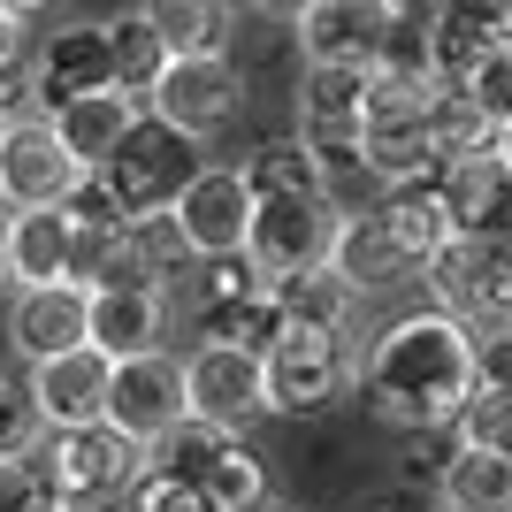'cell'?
I'll use <instances>...</instances> for the list:
<instances>
[{"label":"cell","instance_id":"29","mask_svg":"<svg viewBox=\"0 0 512 512\" xmlns=\"http://www.w3.org/2000/svg\"><path fill=\"white\" fill-rule=\"evenodd\" d=\"M428 0H398V16H390V31H383V46H375V77H390V85H436L428 77Z\"/></svg>","mask_w":512,"mask_h":512},{"label":"cell","instance_id":"26","mask_svg":"<svg viewBox=\"0 0 512 512\" xmlns=\"http://www.w3.org/2000/svg\"><path fill=\"white\" fill-rule=\"evenodd\" d=\"M161 54H230V8L222 0H138Z\"/></svg>","mask_w":512,"mask_h":512},{"label":"cell","instance_id":"9","mask_svg":"<svg viewBox=\"0 0 512 512\" xmlns=\"http://www.w3.org/2000/svg\"><path fill=\"white\" fill-rule=\"evenodd\" d=\"M337 199H253V222H245V260H253L268 283L321 268L329 260V237H337Z\"/></svg>","mask_w":512,"mask_h":512},{"label":"cell","instance_id":"4","mask_svg":"<svg viewBox=\"0 0 512 512\" xmlns=\"http://www.w3.org/2000/svg\"><path fill=\"white\" fill-rule=\"evenodd\" d=\"M138 107H146L161 130H176V138L199 146V138H214V130L245 107V69H237L230 54H169Z\"/></svg>","mask_w":512,"mask_h":512},{"label":"cell","instance_id":"28","mask_svg":"<svg viewBox=\"0 0 512 512\" xmlns=\"http://www.w3.org/2000/svg\"><path fill=\"white\" fill-rule=\"evenodd\" d=\"M497 54V39L482 31V23L467 16H428V77L444 92H467L474 85V69Z\"/></svg>","mask_w":512,"mask_h":512},{"label":"cell","instance_id":"12","mask_svg":"<svg viewBox=\"0 0 512 512\" xmlns=\"http://www.w3.org/2000/svg\"><path fill=\"white\" fill-rule=\"evenodd\" d=\"M192 169H199L192 138H176V130H161L153 115H138V130L123 138V153L107 161V184L123 192L130 214H161L184 184H192Z\"/></svg>","mask_w":512,"mask_h":512},{"label":"cell","instance_id":"23","mask_svg":"<svg viewBox=\"0 0 512 512\" xmlns=\"http://www.w3.org/2000/svg\"><path fill=\"white\" fill-rule=\"evenodd\" d=\"M276 291V306H283V321L291 329H314V337H352V321H360V291L321 260V268H299V276H283V283H268Z\"/></svg>","mask_w":512,"mask_h":512},{"label":"cell","instance_id":"43","mask_svg":"<svg viewBox=\"0 0 512 512\" xmlns=\"http://www.w3.org/2000/svg\"><path fill=\"white\" fill-rule=\"evenodd\" d=\"M16 54H31V46H23V23L0 8V62H16Z\"/></svg>","mask_w":512,"mask_h":512},{"label":"cell","instance_id":"15","mask_svg":"<svg viewBox=\"0 0 512 512\" xmlns=\"http://www.w3.org/2000/svg\"><path fill=\"white\" fill-rule=\"evenodd\" d=\"M398 0H306L291 16V39H299V62H375Z\"/></svg>","mask_w":512,"mask_h":512},{"label":"cell","instance_id":"39","mask_svg":"<svg viewBox=\"0 0 512 512\" xmlns=\"http://www.w3.org/2000/svg\"><path fill=\"white\" fill-rule=\"evenodd\" d=\"M54 497H46L39 467L31 459H0V512H46Z\"/></svg>","mask_w":512,"mask_h":512},{"label":"cell","instance_id":"40","mask_svg":"<svg viewBox=\"0 0 512 512\" xmlns=\"http://www.w3.org/2000/svg\"><path fill=\"white\" fill-rule=\"evenodd\" d=\"M16 115H39V100H31V54L0 62V123H16Z\"/></svg>","mask_w":512,"mask_h":512},{"label":"cell","instance_id":"46","mask_svg":"<svg viewBox=\"0 0 512 512\" xmlns=\"http://www.w3.org/2000/svg\"><path fill=\"white\" fill-rule=\"evenodd\" d=\"M0 8H8V16L23 23V16H39V8H54V0H0Z\"/></svg>","mask_w":512,"mask_h":512},{"label":"cell","instance_id":"35","mask_svg":"<svg viewBox=\"0 0 512 512\" xmlns=\"http://www.w3.org/2000/svg\"><path fill=\"white\" fill-rule=\"evenodd\" d=\"M46 436L39 406H31V390L16 383V375H0V459H31Z\"/></svg>","mask_w":512,"mask_h":512},{"label":"cell","instance_id":"19","mask_svg":"<svg viewBox=\"0 0 512 512\" xmlns=\"http://www.w3.org/2000/svg\"><path fill=\"white\" fill-rule=\"evenodd\" d=\"M138 115H146V107L130 100V92H85V100L54 107L46 123H54V138L77 153V169H107V161L123 153V138L138 130Z\"/></svg>","mask_w":512,"mask_h":512},{"label":"cell","instance_id":"11","mask_svg":"<svg viewBox=\"0 0 512 512\" xmlns=\"http://www.w3.org/2000/svg\"><path fill=\"white\" fill-rule=\"evenodd\" d=\"M176 421H184V360H176V352L115 360V383H107V428H123L130 444L153 451Z\"/></svg>","mask_w":512,"mask_h":512},{"label":"cell","instance_id":"34","mask_svg":"<svg viewBox=\"0 0 512 512\" xmlns=\"http://www.w3.org/2000/svg\"><path fill=\"white\" fill-rule=\"evenodd\" d=\"M474 299H482V321H512V237L474 245Z\"/></svg>","mask_w":512,"mask_h":512},{"label":"cell","instance_id":"18","mask_svg":"<svg viewBox=\"0 0 512 512\" xmlns=\"http://www.w3.org/2000/svg\"><path fill=\"white\" fill-rule=\"evenodd\" d=\"M444 207H451V230L467 237V245H482V237H512V169L497 161V153L444 169Z\"/></svg>","mask_w":512,"mask_h":512},{"label":"cell","instance_id":"27","mask_svg":"<svg viewBox=\"0 0 512 512\" xmlns=\"http://www.w3.org/2000/svg\"><path fill=\"white\" fill-rule=\"evenodd\" d=\"M245 192H253V199H329V192H321V169H314V153H306L299 130L260 138V146L245 153Z\"/></svg>","mask_w":512,"mask_h":512},{"label":"cell","instance_id":"32","mask_svg":"<svg viewBox=\"0 0 512 512\" xmlns=\"http://www.w3.org/2000/svg\"><path fill=\"white\" fill-rule=\"evenodd\" d=\"M421 283H428V306H436V314L482 321V299H474V245H467V237H451L444 253L421 268Z\"/></svg>","mask_w":512,"mask_h":512},{"label":"cell","instance_id":"2","mask_svg":"<svg viewBox=\"0 0 512 512\" xmlns=\"http://www.w3.org/2000/svg\"><path fill=\"white\" fill-rule=\"evenodd\" d=\"M31 467H39V482H46V497H54V505L77 512V505L130 497V490L153 474V451L130 444L123 428L92 421V428H46L39 451H31Z\"/></svg>","mask_w":512,"mask_h":512},{"label":"cell","instance_id":"20","mask_svg":"<svg viewBox=\"0 0 512 512\" xmlns=\"http://www.w3.org/2000/svg\"><path fill=\"white\" fill-rule=\"evenodd\" d=\"M69 253H77V214L69 207L8 214V276H16V291L69 283Z\"/></svg>","mask_w":512,"mask_h":512},{"label":"cell","instance_id":"22","mask_svg":"<svg viewBox=\"0 0 512 512\" xmlns=\"http://www.w3.org/2000/svg\"><path fill=\"white\" fill-rule=\"evenodd\" d=\"M375 214H383V230H390V245L413 260V276H421L428 260L444 253L451 237V207H444V176H428V184H398V192H383L375 199Z\"/></svg>","mask_w":512,"mask_h":512},{"label":"cell","instance_id":"41","mask_svg":"<svg viewBox=\"0 0 512 512\" xmlns=\"http://www.w3.org/2000/svg\"><path fill=\"white\" fill-rule=\"evenodd\" d=\"M436 16H467V23H482L490 39H512V0H428Z\"/></svg>","mask_w":512,"mask_h":512},{"label":"cell","instance_id":"33","mask_svg":"<svg viewBox=\"0 0 512 512\" xmlns=\"http://www.w3.org/2000/svg\"><path fill=\"white\" fill-rule=\"evenodd\" d=\"M467 337H474V398L512 406V321H467Z\"/></svg>","mask_w":512,"mask_h":512},{"label":"cell","instance_id":"7","mask_svg":"<svg viewBox=\"0 0 512 512\" xmlns=\"http://www.w3.org/2000/svg\"><path fill=\"white\" fill-rule=\"evenodd\" d=\"M184 413L207 428L245 436L253 421H268V383H260V352L237 344H192L184 352Z\"/></svg>","mask_w":512,"mask_h":512},{"label":"cell","instance_id":"21","mask_svg":"<svg viewBox=\"0 0 512 512\" xmlns=\"http://www.w3.org/2000/svg\"><path fill=\"white\" fill-rule=\"evenodd\" d=\"M291 130H367V62H299Z\"/></svg>","mask_w":512,"mask_h":512},{"label":"cell","instance_id":"47","mask_svg":"<svg viewBox=\"0 0 512 512\" xmlns=\"http://www.w3.org/2000/svg\"><path fill=\"white\" fill-rule=\"evenodd\" d=\"M260 512H291V505H276V497H268V505H260Z\"/></svg>","mask_w":512,"mask_h":512},{"label":"cell","instance_id":"30","mask_svg":"<svg viewBox=\"0 0 512 512\" xmlns=\"http://www.w3.org/2000/svg\"><path fill=\"white\" fill-rule=\"evenodd\" d=\"M107 46H115V85H123L130 100H146V85L161 77V62H169V54H161V39H153V23L130 8V16L107 23Z\"/></svg>","mask_w":512,"mask_h":512},{"label":"cell","instance_id":"17","mask_svg":"<svg viewBox=\"0 0 512 512\" xmlns=\"http://www.w3.org/2000/svg\"><path fill=\"white\" fill-rule=\"evenodd\" d=\"M8 344H16L23 367L54 360V352H77V344H85V291H77V283L16 291V299H8Z\"/></svg>","mask_w":512,"mask_h":512},{"label":"cell","instance_id":"13","mask_svg":"<svg viewBox=\"0 0 512 512\" xmlns=\"http://www.w3.org/2000/svg\"><path fill=\"white\" fill-rule=\"evenodd\" d=\"M85 344L107 360H138V352H169V283H115L85 291Z\"/></svg>","mask_w":512,"mask_h":512},{"label":"cell","instance_id":"25","mask_svg":"<svg viewBox=\"0 0 512 512\" xmlns=\"http://www.w3.org/2000/svg\"><path fill=\"white\" fill-rule=\"evenodd\" d=\"M436 512H512V459L490 444H467L436 474Z\"/></svg>","mask_w":512,"mask_h":512},{"label":"cell","instance_id":"45","mask_svg":"<svg viewBox=\"0 0 512 512\" xmlns=\"http://www.w3.org/2000/svg\"><path fill=\"white\" fill-rule=\"evenodd\" d=\"M0 291H16V276H8V207H0Z\"/></svg>","mask_w":512,"mask_h":512},{"label":"cell","instance_id":"31","mask_svg":"<svg viewBox=\"0 0 512 512\" xmlns=\"http://www.w3.org/2000/svg\"><path fill=\"white\" fill-rule=\"evenodd\" d=\"M306 153H314L321 169V192L344 207V192H360L367 184V130H299Z\"/></svg>","mask_w":512,"mask_h":512},{"label":"cell","instance_id":"14","mask_svg":"<svg viewBox=\"0 0 512 512\" xmlns=\"http://www.w3.org/2000/svg\"><path fill=\"white\" fill-rule=\"evenodd\" d=\"M107 383H115V360L92 352V344L54 352V360H39L31 375H23V390H31V406H39L46 428H92V421H107Z\"/></svg>","mask_w":512,"mask_h":512},{"label":"cell","instance_id":"8","mask_svg":"<svg viewBox=\"0 0 512 512\" xmlns=\"http://www.w3.org/2000/svg\"><path fill=\"white\" fill-rule=\"evenodd\" d=\"M77 153L54 138L46 115H16L0 123V207L8 214H31V207H69L77 192Z\"/></svg>","mask_w":512,"mask_h":512},{"label":"cell","instance_id":"24","mask_svg":"<svg viewBox=\"0 0 512 512\" xmlns=\"http://www.w3.org/2000/svg\"><path fill=\"white\" fill-rule=\"evenodd\" d=\"M283 329H291V321H283V306H276V291H268V283H260V291H245V299L192 306V337H199V344H237V352H268Z\"/></svg>","mask_w":512,"mask_h":512},{"label":"cell","instance_id":"42","mask_svg":"<svg viewBox=\"0 0 512 512\" xmlns=\"http://www.w3.org/2000/svg\"><path fill=\"white\" fill-rule=\"evenodd\" d=\"M375 512H436V490H406V482H398V490H390Z\"/></svg>","mask_w":512,"mask_h":512},{"label":"cell","instance_id":"3","mask_svg":"<svg viewBox=\"0 0 512 512\" xmlns=\"http://www.w3.org/2000/svg\"><path fill=\"white\" fill-rule=\"evenodd\" d=\"M153 467L176 474V482H192V490H207L222 512H260L268 505V459H260L245 436H230V428H207V421H184L153 444Z\"/></svg>","mask_w":512,"mask_h":512},{"label":"cell","instance_id":"1","mask_svg":"<svg viewBox=\"0 0 512 512\" xmlns=\"http://www.w3.org/2000/svg\"><path fill=\"white\" fill-rule=\"evenodd\" d=\"M360 398L375 421H390L398 436L413 428H444L459 421V406L474 398V337L459 314L413 306V314L383 321L360 352Z\"/></svg>","mask_w":512,"mask_h":512},{"label":"cell","instance_id":"16","mask_svg":"<svg viewBox=\"0 0 512 512\" xmlns=\"http://www.w3.org/2000/svg\"><path fill=\"white\" fill-rule=\"evenodd\" d=\"M329 268H337L360 299H383V291H406V283H421L413 276V260L390 245V230H383V214L375 207H360V214H337V237H329Z\"/></svg>","mask_w":512,"mask_h":512},{"label":"cell","instance_id":"10","mask_svg":"<svg viewBox=\"0 0 512 512\" xmlns=\"http://www.w3.org/2000/svg\"><path fill=\"white\" fill-rule=\"evenodd\" d=\"M85 92H123V85H115V46H107L100 16L54 23V31L31 46V100H39V115L85 100Z\"/></svg>","mask_w":512,"mask_h":512},{"label":"cell","instance_id":"38","mask_svg":"<svg viewBox=\"0 0 512 512\" xmlns=\"http://www.w3.org/2000/svg\"><path fill=\"white\" fill-rule=\"evenodd\" d=\"M130 512H222L207 490H192V482H176V474L153 467L138 490H130Z\"/></svg>","mask_w":512,"mask_h":512},{"label":"cell","instance_id":"6","mask_svg":"<svg viewBox=\"0 0 512 512\" xmlns=\"http://www.w3.org/2000/svg\"><path fill=\"white\" fill-rule=\"evenodd\" d=\"M169 222H176V237H184V260H230V253H245V222H253L245 169H230V161H199L192 184L169 199Z\"/></svg>","mask_w":512,"mask_h":512},{"label":"cell","instance_id":"37","mask_svg":"<svg viewBox=\"0 0 512 512\" xmlns=\"http://www.w3.org/2000/svg\"><path fill=\"white\" fill-rule=\"evenodd\" d=\"M467 100L482 107V115H490L497 130L512 123V39H497V54L482 69H474V85H467Z\"/></svg>","mask_w":512,"mask_h":512},{"label":"cell","instance_id":"36","mask_svg":"<svg viewBox=\"0 0 512 512\" xmlns=\"http://www.w3.org/2000/svg\"><path fill=\"white\" fill-rule=\"evenodd\" d=\"M69 214H77L85 230H130V207H123V192L107 184V169H85V176H77V192H69Z\"/></svg>","mask_w":512,"mask_h":512},{"label":"cell","instance_id":"5","mask_svg":"<svg viewBox=\"0 0 512 512\" xmlns=\"http://www.w3.org/2000/svg\"><path fill=\"white\" fill-rule=\"evenodd\" d=\"M360 360L344 337H314V329H283L268 352H260V383H268V413L283 421H314L352 390Z\"/></svg>","mask_w":512,"mask_h":512},{"label":"cell","instance_id":"44","mask_svg":"<svg viewBox=\"0 0 512 512\" xmlns=\"http://www.w3.org/2000/svg\"><path fill=\"white\" fill-rule=\"evenodd\" d=\"M245 8H260V16H283V23H291V16L306 8V0H245Z\"/></svg>","mask_w":512,"mask_h":512}]
</instances>
